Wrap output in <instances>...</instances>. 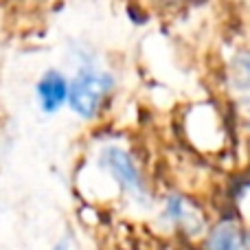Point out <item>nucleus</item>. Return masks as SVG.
Segmentation results:
<instances>
[{"mask_svg": "<svg viewBox=\"0 0 250 250\" xmlns=\"http://www.w3.org/2000/svg\"><path fill=\"white\" fill-rule=\"evenodd\" d=\"M195 250H250V224L226 211L211 217Z\"/></svg>", "mask_w": 250, "mask_h": 250, "instance_id": "39448f33", "label": "nucleus"}, {"mask_svg": "<svg viewBox=\"0 0 250 250\" xmlns=\"http://www.w3.org/2000/svg\"><path fill=\"white\" fill-rule=\"evenodd\" d=\"M114 77L108 70L82 66L68 82V108L82 121H95L105 110L114 92Z\"/></svg>", "mask_w": 250, "mask_h": 250, "instance_id": "20e7f679", "label": "nucleus"}, {"mask_svg": "<svg viewBox=\"0 0 250 250\" xmlns=\"http://www.w3.org/2000/svg\"><path fill=\"white\" fill-rule=\"evenodd\" d=\"M230 213L250 224V169L235 180L230 191Z\"/></svg>", "mask_w": 250, "mask_h": 250, "instance_id": "6e6552de", "label": "nucleus"}, {"mask_svg": "<svg viewBox=\"0 0 250 250\" xmlns=\"http://www.w3.org/2000/svg\"><path fill=\"white\" fill-rule=\"evenodd\" d=\"M180 134L200 156H220L229 149V121L215 101H195L180 112Z\"/></svg>", "mask_w": 250, "mask_h": 250, "instance_id": "7ed1b4c3", "label": "nucleus"}, {"mask_svg": "<svg viewBox=\"0 0 250 250\" xmlns=\"http://www.w3.org/2000/svg\"><path fill=\"white\" fill-rule=\"evenodd\" d=\"M48 250H79V246H77V242H75L73 235L66 233V235H62V237L57 239Z\"/></svg>", "mask_w": 250, "mask_h": 250, "instance_id": "9d476101", "label": "nucleus"}, {"mask_svg": "<svg viewBox=\"0 0 250 250\" xmlns=\"http://www.w3.org/2000/svg\"><path fill=\"white\" fill-rule=\"evenodd\" d=\"M156 229L165 237L195 246L204 235L211 215L202 200L180 189H169L154 202Z\"/></svg>", "mask_w": 250, "mask_h": 250, "instance_id": "f03ea898", "label": "nucleus"}, {"mask_svg": "<svg viewBox=\"0 0 250 250\" xmlns=\"http://www.w3.org/2000/svg\"><path fill=\"white\" fill-rule=\"evenodd\" d=\"M35 92H38L40 108L46 114H55L68 104V79L60 70H46L40 77Z\"/></svg>", "mask_w": 250, "mask_h": 250, "instance_id": "423d86ee", "label": "nucleus"}, {"mask_svg": "<svg viewBox=\"0 0 250 250\" xmlns=\"http://www.w3.org/2000/svg\"><path fill=\"white\" fill-rule=\"evenodd\" d=\"M145 4L154 9H160V11H169V9H178L187 2V0H143Z\"/></svg>", "mask_w": 250, "mask_h": 250, "instance_id": "1a4fd4ad", "label": "nucleus"}, {"mask_svg": "<svg viewBox=\"0 0 250 250\" xmlns=\"http://www.w3.org/2000/svg\"><path fill=\"white\" fill-rule=\"evenodd\" d=\"M95 169L108 185V200H119L134 211H151L156 202L147 169L132 147L105 143L95 156Z\"/></svg>", "mask_w": 250, "mask_h": 250, "instance_id": "f257e3e1", "label": "nucleus"}, {"mask_svg": "<svg viewBox=\"0 0 250 250\" xmlns=\"http://www.w3.org/2000/svg\"><path fill=\"white\" fill-rule=\"evenodd\" d=\"M229 83L233 88L235 97L242 104L250 105V51L235 53L229 68Z\"/></svg>", "mask_w": 250, "mask_h": 250, "instance_id": "0eeeda50", "label": "nucleus"}]
</instances>
